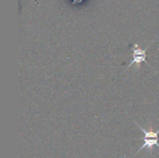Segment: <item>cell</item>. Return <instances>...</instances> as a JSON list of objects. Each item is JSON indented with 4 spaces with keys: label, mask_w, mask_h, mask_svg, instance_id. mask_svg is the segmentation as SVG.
Instances as JSON below:
<instances>
[{
    "label": "cell",
    "mask_w": 159,
    "mask_h": 158,
    "mask_svg": "<svg viewBox=\"0 0 159 158\" xmlns=\"http://www.w3.org/2000/svg\"><path fill=\"white\" fill-rule=\"evenodd\" d=\"M134 122L137 125H138V127L140 128V129H141L144 134V136L143 139H143L144 143V144L142 145V147L139 149V150H138V151L135 153L134 156L137 154V153H139L141 150H143V149H144V148H148L149 150H150V151H152V149H153V147H155V146H157V147H159V144H158L159 129L157 130V131H153V130H152V129L151 128L150 130L147 131V130L144 129V128H142V127H141L139 124L137 123L136 122Z\"/></svg>",
    "instance_id": "obj_1"
},
{
    "label": "cell",
    "mask_w": 159,
    "mask_h": 158,
    "mask_svg": "<svg viewBox=\"0 0 159 158\" xmlns=\"http://www.w3.org/2000/svg\"><path fill=\"white\" fill-rule=\"evenodd\" d=\"M153 42H152L150 44L148 45V46L145 49H141V48L139 47V45H138V43H134L133 46H131V49L132 50H133V60L130 61V63L129 64L128 66L127 67V69L130 68V66H132L134 64H136L138 65V69H139L140 67H141V64L143 63V62H144V63L147 64L148 65H149V67H151V65L149 64L148 62L146 60V57H147L146 51L148 50V49L149 48L150 45L152 44ZM151 68H152V67H151Z\"/></svg>",
    "instance_id": "obj_2"
}]
</instances>
